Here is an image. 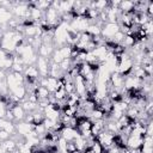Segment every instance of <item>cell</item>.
Wrapping results in <instances>:
<instances>
[{"instance_id": "5b68a950", "label": "cell", "mask_w": 153, "mask_h": 153, "mask_svg": "<svg viewBox=\"0 0 153 153\" xmlns=\"http://www.w3.org/2000/svg\"><path fill=\"white\" fill-rule=\"evenodd\" d=\"M8 139H11V134L7 133V131L4 130V129H0V141L2 142V141L8 140Z\"/></svg>"}, {"instance_id": "7a4b0ae2", "label": "cell", "mask_w": 153, "mask_h": 153, "mask_svg": "<svg viewBox=\"0 0 153 153\" xmlns=\"http://www.w3.org/2000/svg\"><path fill=\"white\" fill-rule=\"evenodd\" d=\"M120 31V26L117 23H105L102 26V37L104 39H111Z\"/></svg>"}, {"instance_id": "3957f363", "label": "cell", "mask_w": 153, "mask_h": 153, "mask_svg": "<svg viewBox=\"0 0 153 153\" xmlns=\"http://www.w3.org/2000/svg\"><path fill=\"white\" fill-rule=\"evenodd\" d=\"M14 126H16V131H17L20 136H24V137L33 129V126H32L31 123L25 122V121H20L19 123H17V124H14Z\"/></svg>"}, {"instance_id": "6da1fadb", "label": "cell", "mask_w": 153, "mask_h": 153, "mask_svg": "<svg viewBox=\"0 0 153 153\" xmlns=\"http://www.w3.org/2000/svg\"><path fill=\"white\" fill-rule=\"evenodd\" d=\"M50 63H51L50 57H42V56L37 57L35 66H36V68H37V71L39 73V76H48Z\"/></svg>"}, {"instance_id": "277c9868", "label": "cell", "mask_w": 153, "mask_h": 153, "mask_svg": "<svg viewBox=\"0 0 153 153\" xmlns=\"http://www.w3.org/2000/svg\"><path fill=\"white\" fill-rule=\"evenodd\" d=\"M13 114V117H14V122H20V121H24V117L26 115V112L24 111V109L22 108L20 103L19 104H16L13 105L12 109H10Z\"/></svg>"}]
</instances>
